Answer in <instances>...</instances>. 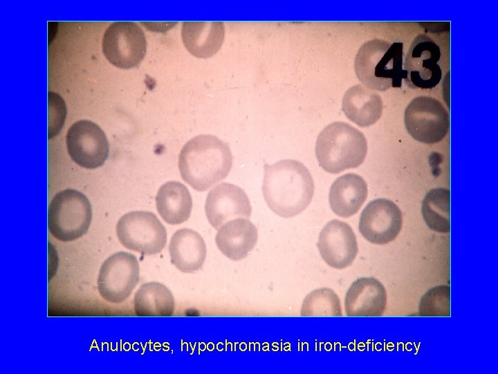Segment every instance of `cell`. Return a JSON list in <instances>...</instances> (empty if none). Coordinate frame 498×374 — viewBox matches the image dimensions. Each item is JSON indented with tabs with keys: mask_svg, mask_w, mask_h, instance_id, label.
Listing matches in <instances>:
<instances>
[{
	"mask_svg": "<svg viewBox=\"0 0 498 374\" xmlns=\"http://www.w3.org/2000/svg\"><path fill=\"white\" fill-rule=\"evenodd\" d=\"M262 193L268 207L288 218L302 213L311 203L315 185L311 174L301 162L283 159L265 163Z\"/></svg>",
	"mask_w": 498,
	"mask_h": 374,
	"instance_id": "6da1fadb",
	"label": "cell"
},
{
	"mask_svg": "<svg viewBox=\"0 0 498 374\" xmlns=\"http://www.w3.org/2000/svg\"><path fill=\"white\" fill-rule=\"evenodd\" d=\"M232 165L228 143L211 134H200L188 141L178 157L182 179L201 192L225 179Z\"/></svg>",
	"mask_w": 498,
	"mask_h": 374,
	"instance_id": "7a4b0ae2",
	"label": "cell"
},
{
	"mask_svg": "<svg viewBox=\"0 0 498 374\" xmlns=\"http://www.w3.org/2000/svg\"><path fill=\"white\" fill-rule=\"evenodd\" d=\"M403 64V42L390 43L374 39L360 47L354 68L357 78L364 86L383 91L402 87L405 79Z\"/></svg>",
	"mask_w": 498,
	"mask_h": 374,
	"instance_id": "3957f363",
	"label": "cell"
},
{
	"mask_svg": "<svg viewBox=\"0 0 498 374\" xmlns=\"http://www.w3.org/2000/svg\"><path fill=\"white\" fill-rule=\"evenodd\" d=\"M365 135L351 125L336 121L319 134L315 154L320 166L326 172L338 174L361 165L367 155Z\"/></svg>",
	"mask_w": 498,
	"mask_h": 374,
	"instance_id": "277c9868",
	"label": "cell"
},
{
	"mask_svg": "<svg viewBox=\"0 0 498 374\" xmlns=\"http://www.w3.org/2000/svg\"><path fill=\"white\" fill-rule=\"evenodd\" d=\"M92 220V207L89 199L75 189L57 193L48 211V228L57 240L70 242L88 231Z\"/></svg>",
	"mask_w": 498,
	"mask_h": 374,
	"instance_id": "5b68a950",
	"label": "cell"
},
{
	"mask_svg": "<svg viewBox=\"0 0 498 374\" xmlns=\"http://www.w3.org/2000/svg\"><path fill=\"white\" fill-rule=\"evenodd\" d=\"M120 243L127 249L152 256L163 251L167 243V231L158 217L145 211H130L116 224Z\"/></svg>",
	"mask_w": 498,
	"mask_h": 374,
	"instance_id": "8992f818",
	"label": "cell"
},
{
	"mask_svg": "<svg viewBox=\"0 0 498 374\" xmlns=\"http://www.w3.org/2000/svg\"><path fill=\"white\" fill-rule=\"evenodd\" d=\"M405 125L415 140L434 144L442 141L450 128V116L438 100L421 96L414 98L405 111Z\"/></svg>",
	"mask_w": 498,
	"mask_h": 374,
	"instance_id": "52a82bcc",
	"label": "cell"
},
{
	"mask_svg": "<svg viewBox=\"0 0 498 374\" xmlns=\"http://www.w3.org/2000/svg\"><path fill=\"white\" fill-rule=\"evenodd\" d=\"M140 278L136 257L126 251H118L102 262L97 285L101 297L111 303L120 304L131 294Z\"/></svg>",
	"mask_w": 498,
	"mask_h": 374,
	"instance_id": "ba28073f",
	"label": "cell"
},
{
	"mask_svg": "<svg viewBox=\"0 0 498 374\" xmlns=\"http://www.w3.org/2000/svg\"><path fill=\"white\" fill-rule=\"evenodd\" d=\"M102 51L113 65L130 69L138 65L147 51V41L142 28L134 21L113 22L102 38Z\"/></svg>",
	"mask_w": 498,
	"mask_h": 374,
	"instance_id": "9c48e42d",
	"label": "cell"
},
{
	"mask_svg": "<svg viewBox=\"0 0 498 374\" xmlns=\"http://www.w3.org/2000/svg\"><path fill=\"white\" fill-rule=\"evenodd\" d=\"M441 51L437 44L425 34L417 35L405 56L403 64L404 82L412 89H432L442 78L439 64Z\"/></svg>",
	"mask_w": 498,
	"mask_h": 374,
	"instance_id": "30bf717a",
	"label": "cell"
},
{
	"mask_svg": "<svg viewBox=\"0 0 498 374\" xmlns=\"http://www.w3.org/2000/svg\"><path fill=\"white\" fill-rule=\"evenodd\" d=\"M66 147L72 160L87 169L104 164L109 152V145L104 131L95 123L80 120L68 130Z\"/></svg>",
	"mask_w": 498,
	"mask_h": 374,
	"instance_id": "8fae6325",
	"label": "cell"
},
{
	"mask_svg": "<svg viewBox=\"0 0 498 374\" xmlns=\"http://www.w3.org/2000/svg\"><path fill=\"white\" fill-rule=\"evenodd\" d=\"M403 215L398 206L386 199H374L360 214L359 231L369 242L385 244L393 241L400 233Z\"/></svg>",
	"mask_w": 498,
	"mask_h": 374,
	"instance_id": "7c38bea8",
	"label": "cell"
},
{
	"mask_svg": "<svg viewBox=\"0 0 498 374\" xmlns=\"http://www.w3.org/2000/svg\"><path fill=\"white\" fill-rule=\"evenodd\" d=\"M317 246L324 262L338 269L351 265L358 252L356 236L352 228L336 219L322 228Z\"/></svg>",
	"mask_w": 498,
	"mask_h": 374,
	"instance_id": "4fadbf2b",
	"label": "cell"
},
{
	"mask_svg": "<svg viewBox=\"0 0 498 374\" xmlns=\"http://www.w3.org/2000/svg\"><path fill=\"white\" fill-rule=\"evenodd\" d=\"M205 211L209 223L215 229H219L232 219H248L252 207L248 195L242 188L233 184L223 182L208 193Z\"/></svg>",
	"mask_w": 498,
	"mask_h": 374,
	"instance_id": "5bb4252c",
	"label": "cell"
},
{
	"mask_svg": "<svg viewBox=\"0 0 498 374\" xmlns=\"http://www.w3.org/2000/svg\"><path fill=\"white\" fill-rule=\"evenodd\" d=\"M387 291L374 277H362L352 283L344 299L347 317H380L387 308Z\"/></svg>",
	"mask_w": 498,
	"mask_h": 374,
	"instance_id": "9a60e30c",
	"label": "cell"
},
{
	"mask_svg": "<svg viewBox=\"0 0 498 374\" xmlns=\"http://www.w3.org/2000/svg\"><path fill=\"white\" fill-rule=\"evenodd\" d=\"M258 231L248 218L238 217L223 224L215 242L218 249L234 261L245 258L257 244Z\"/></svg>",
	"mask_w": 498,
	"mask_h": 374,
	"instance_id": "2e32d148",
	"label": "cell"
},
{
	"mask_svg": "<svg viewBox=\"0 0 498 374\" xmlns=\"http://www.w3.org/2000/svg\"><path fill=\"white\" fill-rule=\"evenodd\" d=\"M225 26L222 21H184L181 37L186 49L199 58L215 55L224 41Z\"/></svg>",
	"mask_w": 498,
	"mask_h": 374,
	"instance_id": "e0dca14e",
	"label": "cell"
},
{
	"mask_svg": "<svg viewBox=\"0 0 498 374\" xmlns=\"http://www.w3.org/2000/svg\"><path fill=\"white\" fill-rule=\"evenodd\" d=\"M172 263L181 271L192 273L202 268L206 257L203 238L196 231L183 228L175 231L169 244Z\"/></svg>",
	"mask_w": 498,
	"mask_h": 374,
	"instance_id": "ac0fdd59",
	"label": "cell"
},
{
	"mask_svg": "<svg viewBox=\"0 0 498 374\" xmlns=\"http://www.w3.org/2000/svg\"><path fill=\"white\" fill-rule=\"evenodd\" d=\"M367 195V184L362 177L354 173L345 174L332 184L329 204L335 214L347 218L358 212Z\"/></svg>",
	"mask_w": 498,
	"mask_h": 374,
	"instance_id": "d6986e66",
	"label": "cell"
},
{
	"mask_svg": "<svg viewBox=\"0 0 498 374\" xmlns=\"http://www.w3.org/2000/svg\"><path fill=\"white\" fill-rule=\"evenodd\" d=\"M342 108L350 121L361 127H369L380 119L382 101L378 93L358 84L345 92Z\"/></svg>",
	"mask_w": 498,
	"mask_h": 374,
	"instance_id": "ffe728a7",
	"label": "cell"
},
{
	"mask_svg": "<svg viewBox=\"0 0 498 374\" xmlns=\"http://www.w3.org/2000/svg\"><path fill=\"white\" fill-rule=\"evenodd\" d=\"M155 200L158 213L169 224H180L190 217L192 196L187 188L179 181H169L163 184Z\"/></svg>",
	"mask_w": 498,
	"mask_h": 374,
	"instance_id": "44dd1931",
	"label": "cell"
},
{
	"mask_svg": "<svg viewBox=\"0 0 498 374\" xmlns=\"http://www.w3.org/2000/svg\"><path fill=\"white\" fill-rule=\"evenodd\" d=\"M134 312L138 317H170L174 298L167 287L155 281L142 284L134 294Z\"/></svg>",
	"mask_w": 498,
	"mask_h": 374,
	"instance_id": "7402d4cb",
	"label": "cell"
},
{
	"mask_svg": "<svg viewBox=\"0 0 498 374\" xmlns=\"http://www.w3.org/2000/svg\"><path fill=\"white\" fill-rule=\"evenodd\" d=\"M422 214L427 226L439 233L450 231V193L447 188L430 190L422 203Z\"/></svg>",
	"mask_w": 498,
	"mask_h": 374,
	"instance_id": "603a6c76",
	"label": "cell"
},
{
	"mask_svg": "<svg viewBox=\"0 0 498 374\" xmlns=\"http://www.w3.org/2000/svg\"><path fill=\"white\" fill-rule=\"evenodd\" d=\"M300 314L302 317H342L340 299L330 288L316 289L304 298Z\"/></svg>",
	"mask_w": 498,
	"mask_h": 374,
	"instance_id": "cb8c5ba5",
	"label": "cell"
},
{
	"mask_svg": "<svg viewBox=\"0 0 498 374\" xmlns=\"http://www.w3.org/2000/svg\"><path fill=\"white\" fill-rule=\"evenodd\" d=\"M421 317H450V287L441 285L427 291L418 305Z\"/></svg>",
	"mask_w": 498,
	"mask_h": 374,
	"instance_id": "d4e9b609",
	"label": "cell"
},
{
	"mask_svg": "<svg viewBox=\"0 0 498 374\" xmlns=\"http://www.w3.org/2000/svg\"><path fill=\"white\" fill-rule=\"evenodd\" d=\"M66 114L64 100L56 93L48 92V137L53 138L62 129Z\"/></svg>",
	"mask_w": 498,
	"mask_h": 374,
	"instance_id": "484cf974",
	"label": "cell"
}]
</instances>
